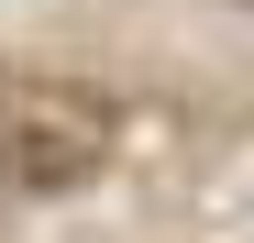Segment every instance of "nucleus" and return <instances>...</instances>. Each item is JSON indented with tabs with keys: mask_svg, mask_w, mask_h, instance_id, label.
I'll use <instances>...</instances> for the list:
<instances>
[{
	"mask_svg": "<svg viewBox=\"0 0 254 243\" xmlns=\"http://www.w3.org/2000/svg\"><path fill=\"white\" fill-rule=\"evenodd\" d=\"M111 100L100 89H77V77L56 66H22V77H0V188L11 199H66V188H89L111 166Z\"/></svg>",
	"mask_w": 254,
	"mask_h": 243,
	"instance_id": "obj_1",
	"label": "nucleus"
}]
</instances>
